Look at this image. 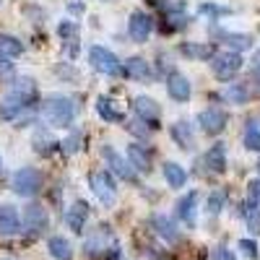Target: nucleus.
Returning a JSON list of instances; mask_svg holds the SVG:
<instances>
[{
    "instance_id": "nucleus-1",
    "label": "nucleus",
    "mask_w": 260,
    "mask_h": 260,
    "mask_svg": "<svg viewBox=\"0 0 260 260\" xmlns=\"http://www.w3.org/2000/svg\"><path fill=\"white\" fill-rule=\"evenodd\" d=\"M34 99H37V83H34V78H29V76L16 78L11 83L8 94L0 99V117H3V120H18L31 107Z\"/></svg>"
},
{
    "instance_id": "nucleus-2",
    "label": "nucleus",
    "mask_w": 260,
    "mask_h": 260,
    "mask_svg": "<svg viewBox=\"0 0 260 260\" xmlns=\"http://www.w3.org/2000/svg\"><path fill=\"white\" fill-rule=\"evenodd\" d=\"M39 112L52 127H71L76 120V102L65 94H47L39 104Z\"/></svg>"
},
{
    "instance_id": "nucleus-3",
    "label": "nucleus",
    "mask_w": 260,
    "mask_h": 260,
    "mask_svg": "<svg viewBox=\"0 0 260 260\" xmlns=\"http://www.w3.org/2000/svg\"><path fill=\"white\" fill-rule=\"evenodd\" d=\"M89 62H91V68L102 76H125V62H120V57L112 52V50H107L102 45H91L89 47Z\"/></svg>"
},
{
    "instance_id": "nucleus-4",
    "label": "nucleus",
    "mask_w": 260,
    "mask_h": 260,
    "mask_svg": "<svg viewBox=\"0 0 260 260\" xmlns=\"http://www.w3.org/2000/svg\"><path fill=\"white\" fill-rule=\"evenodd\" d=\"M110 242H112L110 226H99V229H94V232L89 234V240L83 242V252L89 255V257H107V260H115V257L120 255V247H117V245L110 247Z\"/></svg>"
},
{
    "instance_id": "nucleus-5",
    "label": "nucleus",
    "mask_w": 260,
    "mask_h": 260,
    "mask_svg": "<svg viewBox=\"0 0 260 260\" xmlns=\"http://www.w3.org/2000/svg\"><path fill=\"white\" fill-rule=\"evenodd\" d=\"M89 187L91 192L99 198L102 206H115L117 203V185H115V175L110 169H96L89 175Z\"/></svg>"
},
{
    "instance_id": "nucleus-6",
    "label": "nucleus",
    "mask_w": 260,
    "mask_h": 260,
    "mask_svg": "<svg viewBox=\"0 0 260 260\" xmlns=\"http://www.w3.org/2000/svg\"><path fill=\"white\" fill-rule=\"evenodd\" d=\"M11 187L16 195L21 198H34V195L42 190V172L34 169V167H21L13 172L11 177Z\"/></svg>"
},
{
    "instance_id": "nucleus-7",
    "label": "nucleus",
    "mask_w": 260,
    "mask_h": 260,
    "mask_svg": "<svg viewBox=\"0 0 260 260\" xmlns=\"http://www.w3.org/2000/svg\"><path fill=\"white\" fill-rule=\"evenodd\" d=\"M211 71H213V76L219 78V81H232L237 73L242 71V57H240V52H232V50L216 52V55L211 57Z\"/></svg>"
},
{
    "instance_id": "nucleus-8",
    "label": "nucleus",
    "mask_w": 260,
    "mask_h": 260,
    "mask_svg": "<svg viewBox=\"0 0 260 260\" xmlns=\"http://www.w3.org/2000/svg\"><path fill=\"white\" fill-rule=\"evenodd\" d=\"M208 34H211V39H216V42H221V45H226L232 52H245V50H250V47L255 45V37H252V34L226 31V29H221V26H211Z\"/></svg>"
},
{
    "instance_id": "nucleus-9",
    "label": "nucleus",
    "mask_w": 260,
    "mask_h": 260,
    "mask_svg": "<svg viewBox=\"0 0 260 260\" xmlns=\"http://www.w3.org/2000/svg\"><path fill=\"white\" fill-rule=\"evenodd\" d=\"M102 156H104L107 164H110V172H112V175H117V177L125 180V182H136V185H138V172L133 169V164H130L127 159H122L110 143L102 146Z\"/></svg>"
},
{
    "instance_id": "nucleus-10",
    "label": "nucleus",
    "mask_w": 260,
    "mask_h": 260,
    "mask_svg": "<svg viewBox=\"0 0 260 260\" xmlns=\"http://www.w3.org/2000/svg\"><path fill=\"white\" fill-rule=\"evenodd\" d=\"M198 125L203 127V133L219 136V133H224V127L229 125V112L224 110V107L211 104V107H206V110L198 115Z\"/></svg>"
},
{
    "instance_id": "nucleus-11",
    "label": "nucleus",
    "mask_w": 260,
    "mask_h": 260,
    "mask_svg": "<svg viewBox=\"0 0 260 260\" xmlns=\"http://www.w3.org/2000/svg\"><path fill=\"white\" fill-rule=\"evenodd\" d=\"M21 224H24V232H29V234H45L50 226L47 208L39 203H29L24 208V213H21Z\"/></svg>"
},
{
    "instance_id": "nucleus-12",
    "label": "nucleus",
    "mask_w": 260,
    "mask_h": 260,
    "mask_svg": "<svg viewBox=\"0 0 260 260\" xmlns=\"http://www.w3.org/2000/svg\"><path fill=\"white\" fill-rule=\"evenodd\" d=\"M151 31H154V18L146 11H133L127 18V37L136 42V45H146Z\"/></svg>"
},
{
    "instance_id": "nucleus-13",
    "label": "nucleus",
    "mask_w": 260,
    "mask_h": 260,
    "mask_svg": "<svg viewBox=\"0 0 260 260\" xmlns=\"http://www.w3.org/2000/svg\"><path fill=\"white\" fill-rule=\"evenodd\" d=\"M133 112L138 120H143L148 127H161V107L151 96H136L133 99Z\"/></svg>"
},
{
    "instance_id": "nucleus-14",
    "label": "nucleus",
    "mask_w": 260,
    "mask_h": 260,
    "mask_svg": "<svg viewBox=\"0 0 260 260\" xmlns=\"http://www.w3.org/2000/svg\"><path fill=\"white\" fill-rule=\"evenodd\" d=\"M167 94L172 102H177V104H187L190 96H192V83L182 76V73H169L167 76Z\"/></svg>"
},
{
    "instance_id": "nucleus-15",
    "label": "nucleus",
    "mask_w": 260,
    "mask_h": 260,
    "mask_svg": "<svg viewBox=\"0 0 260 260\" xmlns=\"http://www.w3.org/2000/svg\"><path fill=\"white\" fill-rule=\"evenodd\" d=\"M195 213H198V190H190L175 203V216L185 226L192 229L195 226Z\"/></svg>"
},
{
    "instance_id": "nucleus-16",
    "label": "nucleus",
    "mask_w": 260,
    "mask_h": 260,
    "mask_svg": "<svg viewBox=\"0 0 260 260\" xmlns=\"http://www.w3.org/2000/svg\"><path fill=\"white\" fill-rule=\"evenodd\" d=\"M127 161L133 164V169L138 172V175H146V172H151V148L143 146L141 141H133L127 143V151H125Z\"/></svg>"
},
{
    "instance_id": "nucleus-17",
    "label": "nucleus",
    "mask_w": 260,
    "mask_h": 260,
    "mask_svg": "<svg viewBox=\"0 0 260 260\" xmlns=\"http://www.w3.org/2000/svg\"><path fill=\"white\" fill-rule=\"evenodd\" d=\"M151 226H154V232L161 237L167 245H177V242L182 240L177 224L172 221L169 216H164V213H154V216H151Z\"/></svg>"
},
{
    "instance_id": "nucleus-18",
    "label": "nucleus",
    "mask_w": 260,
    "mask_h": 260,
    "mask_svg": "<svg viewBox=\"0 0 260 260\" xmlns=\"http://www.w3.org/2000/svg\"><path fill=\"white\" fill-rule=\"evenodd\" d=\"M125 76L127 78H133V81H138V83H146V81H151L156 73H154V65H151L146 57H130L127 62H125Z\"/></svg>"
},
{
    "instance_id": "nucleus-19",
    "label": "nucleus",
    "mask_w": 260,
    "mask_h": 260,
    "mask_svg": "<svg viewBox=\"0 0 260 260\" xmlns=\"http://www.w3.org/2000/svg\"><path fill=\"white\" fill-rule=\"evenodd\" d=\"M86 221H89V203L86 201H76L68 211H65V224H68V229L73 234H81Z\"/></svg>"
},
{
    "instance_id": "nucleus-20",
    "label": "nucleus",
    "mask_w": 260,
    "mask_h": 260,
    "mask_svg": "<svg viewBox=\"0 0 260 260\" xmlns=\"http://www.w3.org/2000/svg\"><path fill=\"white\" fill-rule=\"evenodd\" d=\"M169 136L182 151H190L195 146V127H192L190 120H177L175 125L169 127Z\"/></svg>"
},
{
    "instance_id": "nucleus-21",
    "label": "nucleus",
    "mask_w": 260,
    "mask_h": 260,
    "mask_svg": "<svg viewBox=\"0 0 260 260\" xmlns=\"http://www.w3.org/2000/svg\"><path fill=\"white\" fill-rule=\"evenodd\" d=\"M21 229H24V224H21L16 206L0 203V234H18Z\"/></svg>"
},
{
    "instance_id": "nucleus-22",
    "label": "nucleus",
    "mask_w": 260,
    "mask_h": 260,
    "mask_svg": "<svg viewBox=\"0 0 260 260\" xmlns=\"http://www.w3.org/2000/svg\"><path fill=\"white\" fill-rule=\"evenodd\" d=\"M203 161H206V167H208L211 172H216V175H224L226 167H229V161H226V146H224V143H213V146L206 151Z\"/></svg>"
},
{
    "instance_id": "nucleus-23",
    "label": "nucleus",
    "mask_w": 260,
    "mask_h": 260,
    "mask_svg": "<svg viewBox=\"0 0 260 260\" xmlns=\"http://www.w3.org/2000/svg\"><path fill=\"white\" fill-rule=\"evenodd\" d=\"M31 146H34V151H37L39 156H50V154H55V151H57L60 141L52 133H47L45 127H39L37 133H34V138H31Z\"/></svg>"
},
{
    "instance_id": "nucleus-24",
    "label": "nucleus",
    "mask_w": 260,
    "mask_h": 260,
    "mask_svg": "<svg viewBox=\"0 0 260 260\" xmlns=\"http://www.w3.org/2000/svg\"><path fill=\"white\" fill-rule=\"evenodd\" d=\"M161 175H164V180H167V185H169L172 190H180V187L187 185V172H185L182 164H177V161H167V164L161 167Z\"/></svg>"
},
{
    "instance_id": "nucleus-25",
    "label": "nucleus",
    "mask_w": 260,
    "mask_h": 260,
    "mask_svg": "<svg viewBox=\"0 0 260 260\" xmlns=\"http://www.w3.org/2000/svg\"><path fill=\"white\" fill-rule=\"evenodd\" d=\"M180 52L187 57V60H211L216 55V50L206 42H182L180 45Z\"/></svg>"
},
{
    "instance_id": "nucleus-26",
    "label": "nucleus",
    "mask_w": 260,
    "mask_h": 260,
    "mask_svg": "<svg viewBox=\"0 0 260 260\" xmlns=\"http://www.w3.org/2000/svg\"><path fill=\"white\" fill-rule=\"evenodd\" d=\"M96 112H99V117L104 122H125V115L112 104V99H107V96L96 99Z\"/></svg>"
},
{
    "instance_id": "nucleus-27",
    "label": "nucleus",
    "mask_w": 260,
    "mask_h": 260,
    "mask_svg": "<svg viewBox=\"0 0 260 260\" xmlns=\"http://www.w3.org/2000/svg\"><path fill=\"white\" fill-rule=\"evenodd\" d=\"M47 250H50V255L55 260H71V255H73L71 242L65 240V237H60V234H55V237H50V240H47Z\"/></svg>"
},
{
    "instance_id": "nucleus-28",
    "label": "nucleus",
    "mask_w": 260,
    "mask_h": 260,
    "mask_svg": "<svg viewBox=\"0 0 260 260\" xmlns=\"http://www.w3.org/2000/svg\"><path fill=\"white\" fill-rule=\"evenodd\" d=\"M224 99L229 104H237V107H245L250 102V89H247V83H229L226 89H224Z\"/></svg>"
},
{
    "instance_id": "nucleus-29",
    "label": "nucleus",
    "mask_w": 260,
    "mask_h": 260,
    "mask_svg": "<svg viewBox=\"0 0 260 260\" xmlns=\"http://www.w3.org/2000/svg\"><path fill=\"white\" fill-rule=\"evenodd\" d=\"M245 219V224H247V229L252 232V234H260V206H255V203H242L240 206V211H237Z\"/></svg>"
},
{
    "instance_id": "nucleus-30",
    "label": "nucleus",
    "mask_w": 260,
    "mask_h": 260,
    "mask_svg": "<svg viewBox=\"0 0 260 260\" xmlns=\"http://www.w3.org/2000/svg\"><path fill=\"white\" fill-rule=\"evenodd\" d=\"M21 52H24V42L11 34H0V57H18Z\"/></svg>"
},
{
    "instance_id": "nucleus-31",
    "label": "nucleus",
    "mask_w": 260,
    "mask_h": 260,
    "mask_svg": "<svg viewBox=\"0 0 260 260\" xmlns=\"http://www.w3.org/2000/svg\"><path fill=\"white\" fill-rule=\"evenodd\" d=\"M242 143H245L247 151H257V154H260V122H257V120H250V122L245 125Z\"/></svg>"
},
{
    "instance_id": "nucleus-32",
    "label": "nucleus",
    "mask_w": 260,
    "mask_h": 260,
    "mask_svg": "<svg viewBox=\"0 0 260 260\" xmlns=\"http://www.w3.org/2000/svg\"><path fill=\"white\" fill-rule=\"evenodd\" d=\"M81 146H83V130L81 127H71V133L60 143V148L65 151V154H78Z\"/></svg>"
},
{
    "instance_id": "nucleus-33",
    "label": "nucleus",
    "mask_w": 260,
    "mask_h": 260,
    "mask_svg": "<svg viewBox=\"0 0 260 260\" xmlns=\"http://www.w3.org/2000/svg\"><path fill=\"white\" fill-rule=\"evenodd\" d=\"M224 206H226V192L216 187V190L208 195V201H206V211H208V216H219V213L224 211Z\"/></svg>"
},
{
    "instance_id": "nucleus-34",
    "label": "nucleus",
    "mask_w": 260,
    "mask_h": 260,
    "mask_svg": "<svg viewBox=\"0 0 260 260\" xmlns=\"http://www.w3.org/2000/svg\"><path fill=\"white\" fill-rule=\"evenodd\" d=\"M167 21H169V26H167V29L180 31V29H185V26L190 24V16H187L185 11H169V13H167Z\"/></svg>"
},
{
    "instance_id": "nucleus-35",
    "label": "nucleus",
    "mask_w": 260,
    "mask_h": 260,
    "mask_svg": "<svg viewBox=\"0 0 260 260\" xmlns=\"http://www.w3.org/2000/svg\"><path fill=\"white\" fill-rule=\"evenodd\" d=\"M198 13H203V16H211V18L216 21V18H221V16H229V13H232V8H226V6H219V3H201V6H198Z\"/></svg>"
},
{
    "instance_id": "nucleus-36",
    "label": "nucleus",
    "mask_w": 260,
    "mask_h": 260,
    "mask_svg": "<svg viewBox=\"0 0 260 260\" xmlns=\"http://www.w3.org/2000/svg\"><path fill=\"white\" fill-rule=\"evenodd\" d=\"M57 34H60L62 42H71V39L78 37V24H76V21H60V24H57Z\"/></svg>"
},
{
    "instance_id": "nucleus-37",
    "label": "nucleus",
    "mask_w": 260,
    "mask_h": 260,
    "mask_svg": "<svg viewBox=\"0 0 260 260\" xmlns=\"http://www.w3.org/2000/svg\"><path fill=\"white\" fill-rule=\"evenodd\" d=\"M237 247H240V250H242V255H245V257H250V260H255V257L260 255V250H257V242H255V240H250V237L240 240V242H237Z\"/></svg>"
},
{
    "instance_id": "nucleus-38",
    "label": "nucleus",
    "mask_w": 260,
    "mask_h": 260,
    "mask_svg": "<svg viewBox=\"0 0 260 260\" xmlns=\"http://www.w3.org/2000/svg\"><path fill=\"white\" fill-rule=\"evenodd\" d=\"M125 127H127L130 133L136 136V138H141V141H143V138H148V130H151V127H148V125H146L143 120H138V117H136V120H130V122H127Z\"/></svg>"
},
{
    "instance_id": "nucleus-39",
    "label": "nucleus",
    "mask_w": 260,
    "mask_h": 260,
    "mask_svg": "<svg viewBox=\"0 0 260 260\" xmlns=\"http://www.w3.org/2000/svg\"><path fill=\"white\" fill-rule=\"evenodd\" d=\"M211 260H237V255H234V250H229L226 245H216V247L211 250Z\"/></svg>"
},
{
    "instance_id": "nucleus-40",
    "label": "nucleus",
    "mask_w": 260,
    "mask_h": 260,
    "mask_svg": "<svg viewBox=\"0 0 260 260\" xmlns=\"http://www.w3.org/2000/svg\"><path fill=\"white\" fill-rule=\"evenodd\" d=\"M247 201L260 206V180H250L247 182Z\"/></svg>"
},
{
    "instance_id": "nucleus-41",
    "label": "nucleus",
    "mask_w": 260,
    "mask_h": 260,
    "mask_svg": "<svg viewBox=\"0 0 260 260\" xmlns=\"http://www.w3.org/2000/svg\"><path fill=\"white\" fill-rule=\"evenodd\" d=\"M146 3H148L151 8H161V11H167V6H169V0H146Z\"/></svg>"
},
{
    "instance_id": "nucleus-42",
    "label": "nucleus",
    "mask_w": 260,
    "mask_h": 260,
    "mask_svg": "<svg viewBox=\"0 0 260 260\" xmlns=\"http://www.w3.org/2000/svg\"><path fill=\"white\" fill-rule=\"evenodd\" d=\"M8 60H11V57H0V73H11L13 65H11Z\"/></svg>"
},
{
    "instance_id": "nucleus-43",
    "label": "nucleus",
    "mask_w": 260,
    "mask_h": 260,
    "mask_svg": "<svg viewBox=\"0 0 260 260\" xmlns=\"http://www.w3.org/2000/svg\"><path fill=\"white\" fill-rule=\"evenodd\" d=\"M68 11L71 13H83V3H78V0L76 3H68Z\"/></svg>"
},
{
    "instance_id": "nucleus-44",
    "label": "nucleus",
    "mask_w": 260,
    "mask_h": 260,
    "mask_svg": "<svg viewBox=\"0 0 260 260\" xmlns=\"http://www.w3.org/2000/svg\"><path fill=\"white\" fill-rule=\"evenodd\" d=\"M252 81L260 86V65H252Z\"/></svg>"
},
{
    "instance_id": "nucleus-45",
    "label": "nucleus",
    "mask_w": 260,
    "mask_h": 260,
    "mask_svg": "<svg viewBox=\"0 0 260 260\" xmlns=\"http://www.w3.org/2000/svg\"><path fill=\"white\" fill-rule=\"evenodd\" d=\"M0 260H11V257H0Z\"/></svg>"
},
{
    "instance_id": "nucleus-46",
    "label": "nucleus",
    "mask_w": 260,
    "mask_h": 260,
    "mask_svg": "<svg viewBox=\"0 0 260 260\" xmlns=\"http://www.w3.org/2000/svg\"><path fill=\"white\" fill-rule=\"evenodd\" d=\"M257 172H260V161H257Z\"/></svg>"
},
{
    "instance_id": "nucleus-47",
    "label": "nucleus",
    "mask_w": 260,
    "mask_h": 260,
    "mask_svg": "<svg viewBox=\"0 0 260 260\" xmlns=\"http://www.w3.org/2000/svg\"><path fill=\"white\" fill-rule=\"evenodd\" d=\"M0 164H3V161H0Z\"/></svg>"
}]
</instances>
